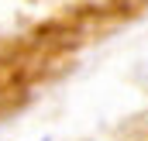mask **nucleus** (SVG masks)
I'll list each match as a JSON object with an SVG mask.
<instances>
[]
</instances>
